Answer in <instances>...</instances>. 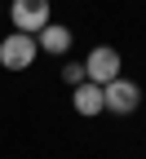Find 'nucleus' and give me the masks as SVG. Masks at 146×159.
<instances>
[{
  "instance_id": "nucleus-5",
  "label": "nucleus",
  "mask_w": 146,
  "mask_h": 159,
  "mask_svg": "<svg viewBox=\"0 0 146 159\" xmlns=\"http://www.w3.org/2000/svg\"><path fill=\"white\" fill-rule=\"evenodd\" d=\"M71 27H62V22H49V27H40L35 31V44H40V53H53V57H62L71 49Z\"/></svg>"
},
{
  "instance_id": "nucleus-4",
  "label": "nucleus",
  "mask_w": 146,
  "mask_h": 159,
  "mask_svg": "<svg viewBox=\"0 0 146 159\" xmlns=\"http://www.w3.org/2000/svg\"><path fill=\"white\" fill-rule=\"evenodd\" d=\"M115 75H120V49H111V44L89 49V57H84V80H93V84H111Z\"/></svg>"
},
{
  "instance_id": "nucleus-2",
  "label": "nucleus",
  "mask_w": 146,
  "mask_h": 159,
  "mask_svg": "<svg viewBox=\"0 0 146 159\" xmlns=\"http://www.w3.org/2000/svg\"><path fill=\"white\" fill-rule=\"evenodd\" d=\"M137 106H142V89L133 84V80L115 75L111 84H102V111H111V115H133Z\"/></svg>"
},
{
  "instance_id": "nucleus-6",
  "label": "nucleus",
  "mask_w": 146,
  "mask_h": 159,
  "mask_svg": "<svg viewBox=\"0 0 146 159\" xmlns=\"http://www.w3.org/2000/svg\"><path fill=\"white\" fill-rule=\"evenodd\" d=\"M71 106H75V115H84V119L102 115V84H93V80L75 84L71 89Z\"/></svg>"
},
{
  "instance_id": "nucleus-7",
  "label": "nucleus",
  "mask_w": 146,
  "mask_h": 159,
  "mask_svg": "<svg viewBox=\"0 0 146 159\" xmlns=\"http://www.w3.org/2000/svg\"><path fill=\"white\" fill-rule=\"evenodd\" d=\"M62 80H67L71 89H75V84H84V62H67V66H62Z\"/></svg>"
},
{
  "instance_id": "nucleus-3",
  "label": "nucleus",
  "mask_w": 146,
  "mask_h": 159,
  "mask_svg": "<svg viewBox=\"0 0 146 159\" xmlns=\"http://www.w3.org/2000/svg\"><path fill=\"white\" fill-rule=\"evenodd\" d=\"M9 22H13V31L35 35L40 27H49V0H13L9 5Z\"/></svg>"
},
{
  "instance_id": "nucleus-1",
  "label": "nucleus",
  "mask_w": 146,
  "mask_h": 159,
  "mask_svg": "<svg viewBox=\"0 0 146 159\" xmlns=\"http://www.w3.org/2000/svg\"><path fill=\"white\" fill-rule=\"evenodd\" d=\"M40 57V44H35V35L27 31H13L0 40V66L5 71H31V62Z\"/></svg>"
}]
</instances>
